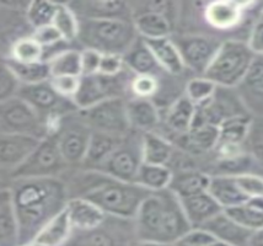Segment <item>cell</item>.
I'll return each instance as SVG.
<instances>
[{"mask_svg":"<svg viewBox=\"0 0 263 246\" xmlns=\"http://www.w3.org/2000/svg\"><path fill=\"white\" fill-rule=\"evenodd\" d=\"M18 246H46V245H43V244H40V242H37V241H30V242H27V244H24V245H18Z\"/></svg>","mask_w":263,"mask_h":246,"instance_id":"6f0895ef","label":"cell"},{"mask_svg":"<svg viewBox=\"0 0 263 246\" xmlns=\"http://www.w3.org/2000/svg\"><path fill=\"white\" fill-rule=\"evenodd\" d=\"M0 133L43 139L51 135L48 123L23 99L15 96L0 104Z\"/></svg>","mask_w":263,"mask_h":246,"instance_id":"9c48e42d","label":"cell"},{"mask_svg":"<svg viewBox=\"0 0 263 246\" xmlns=\"http://www.w3.org/2000/svg\"><path fill=\"white\" fill-rule=\"evenodd\" d=\"M245 3L212 2L204 9V18L217 30H229L236 26L242 17Z\"/></svg>","mask_w":263,"mask_h":246,"instance_id":"d4e9b609","label":"cell"},{"mask_svg":"<svg viewBox=\"0 0 263 246\" xmlns=\"http://www.w3.org/2000/svg\"><path fill=\"white\" fill-rule=\"evenodd\" d=\"M251 120V115H241V116H235L224 121L219 126L218 144L243 145L245 147Z\"/></svg>","mask_w":263,"mask_h":246,"instance_id":"d6a6232c","label":"cell"},{"mask_svg":"<svg viewBox=\"0 0 263 246\" xmlns=\"http://www.w3.org/2000/svg\"><path fill=\"white\" fill-rule=\"evenodd\" d=\"M128 73L130 71L126 68L122 73L115 77L103 75L100 73L81 77L79 90L73 99L78 110H85L109 99H126V94L133 79L132 78L128 80Z\"/></svg>","mask_w":263,"mask_h":246,"instance_id":"ba28073f","label":"cell"},{"mask_svg":"<svg viewBox=\"0 0 263 246\" xmlns=\"http://www.w3.org/2000/svg\"><path fill=\"white\" fill-rule=\"evenodd\" d=\"M67 5L79 20H122L133 23L130 3L121 0H74Z\"/></svg>","mask_w":263,"mask_h":246,"instance_id":"5bb4252c","label":"cell"},{"mask_svg":"<svg viewBox=\"0 0 263 246\" xmlns=\"http://www.w3.org/2000/svg\"><path fill=\"white\" fill-rule=\"evenodd\" d=\"M84 123L95 132L124 137L130 132L127 113V99H109L85 108L78 110Z\"/></svg>","mask_w":263,"mask_h":246,"instance_id":"30bf717a","label":"cell"},{"mask_svg":"<svg viewBox=\"0 0 263 246\" xmlns=\"http://www.w3.org/2000/svg\"><path fill=\"white\" fill-rule=\"evenodd\" d=\"M136 246H174V245L162 244V242H156V241H137Z\"/></svg>","mask_w":263,"mask_h":246,"instance_id":"9f6ffc18","label":"cell"},{"mask_svg":"<svg viewBox=\"0 0 263 246\" xmlns=\"http://www.w3.org/2000/svg\"><path fill=\"white\" fill-rule=\"evenodd\" d=\"M235 176L237 185L249 198L263 196V175L259 174H241Z\"/></svg>","mask_w":263,"mask_h":246,"instance_id":"bcb514c9","label":"cell"},{"mask_svg":"<svg viewBox=\"0 0 263 246\" xmlns=\"http://www.w3.org/2000/svg\"><path fill=\"white\" fill-rule=\"evenodd\" d=\"M47 62L52 77H81V52L78 49H64Z\"/></svg>","mask_w":263,"mask_h":246,"instance_id":"836d02e7","label":"cell"},{"mask_svg":"<svg viewBox=\"0 0 263 246\" xmlns=\"http://www.w3.org/2000/svg\"><path fill=\"white\" fill-rule=\"evenodd\" d=\"M138 37L132 21L79 20L77 40L84 48L95 49L101 54H118L123 57Z\"/></svg>","mask_w":263,"mask_h":246,"instance_id":"277c9868","label":"cell"},{"mask_svg":"<svg viewBox=\"0 0 263 246\" xmlns=\"http://www.w3.org/2000/svg\"><path fill=\"white\" fill-rule=\"evenodd\" d=\"M142 135L132 129L116 150L112 153L99 171L112 179L123 182H134L143 164Z\"/></svg>","mask_w":263,"mask_h":246,"instance_id":"7c38bea8","label":"cell"},{"mask_svg":"<svg viewBox=\"0 0 263 246\" xmlns=\"http://www.w3.org/2000/svg\"><path fill=\"white\" fill-rule=\"evenodd\" d=\"M71 224L67 210L62 211L40 230L33 241L46 246H62L69 240L71 234Z\"/></svg>","mask_w":263,"mask_h":246,"instance_id":"4dcf8cb0","label":"cell"},{"mask_svg":"<svg viewBox=\"0 0 263 246\" xmlns=\"http://www.w3.org/2000/svg\"><path fill=\"white\" fill-rule=\"evenodd\" d=\"M255 55L247 42L228 40L221 43L203 77L217 86L235 89L245 78Z\"/></svg>","mask_w":263,"mask_h":246,"instance_id":"5b68a950","label":"cell"},{"mask_svg":"<svg viewBox=\"0 0 263 246\" xmlns=\"http://www.w3.org/2000/svg\"><path fill=\"white\" fill-rule=\"evenodd\" d=\"M133 222L138 241L174 245L192 229L180 199L168 188L144 199Z\"/></svg>","mask_w":263,"mask_h":246,"instance_id":"7a4b0ae2","label":"cell"},{"mask_svg":"<svg viewBox=\"0 0 263 246\" xmlns=\"http://www.w3.org/2000/svg\"><path fill=\"white\" fill-rule=\"evenodd\" d=\"M40 141L31 136L0 133V166L14 171L30 157Z\"/></svg>","mask_w":263,"mask_h":246,"instance_id":"2e32d148","label":"cell"},{"mask_svg":"<svg viewBox=\"0 0 263 246\" xmlns=\"http://www.w3.org/2000/svg\"><path fill=\"white\" fill-rule=\"evenodd\" d=\"M178 199L192 228H200L209 219L223 212V208L218 204V202L208 191Z\"/></svg>","mask_w":263,"mask_h":246,"instance_id":"ffe728a7","label":"cell"},{"mask_svg":"<svg viewBox=\"0 0 263 246\" xmlns=\"http://www.w3.org/2000/svg\"><path fill=\"white\" fill-rule=\"evenodd\" d=\"M245 148L259 169H263V117H252Z\"/></svg>","mask_w":263,"mask_h":246,"instance_id":"60d3db41","label":"cell"},{"mask_svg":"<svg viewBox=\"0 0 263 246\" xmlns=\"http://www.w3.org/2000/svg\"><path fill=\"white\" fill-rule=\"evenodd\" d=\"M225 213L230 218H233L241 226L249 229L250 232L263 228V211L256 208L249 201L246 203L236 205V207L225 210Z\"/></svg>","mask_w":263,"mask_h":246,"instance_id":"74e56055","label":"cell"},{"mask_svg":"<svg viewBox=\"0 0 263 246\" xmlns=\"http://www.w3.org/2000/svg\"><path fill=\"white\" fill-rule=\"evenodd\" d=\"M133 24L138 36L144 40H156L170 37L174 26L165 16L156 12H139L134 15Z\"/></svg>","mask_w":263,"mask_h":246,"instance_id":"f546056e","label":"cell"},{"mask_svg":"<svg viewBox=\"0 0 263 246\" xmlns=\"http://www.w3.org/2000/svg\"><path fill=\"white\" fill-rule=\"evenodd\" d=\"M171 40L180 52L184 68L198 77H203L223 43L204 35H176Z\"/></svg>","mask_w":263,"mask_h":246,"instance_id":"4fadbf2b","label":"cell"},{"mask_svg":"<svg viewBox=\"0 0 263 246\" xmlns=\"http://www.w3.org/2000/svg\"><path fill=\"white\" fill-rule=\"evenodd\" d=\"M252 117H263V57L255 55L245 78L235 88Z\"/></svg>","mask_w":263,"mask_h":246,"instance_id":"9a60e30c","label":"cell"},{"mask_svg":"<svg viewBox=\"0 0 263 246\" xmlns=\"http://www.w3.org/2000/svg\"><path fill=\"white\" fill-rule=\"evenodd\" d=\"M14 181L15 179L12 176V171L0 166V191L10 190Z\"/></svg>","mask_w":263,"mask_h":246,"instance_id":"f5cc1de1","label":"cell"},{"mask_svg":"<svg viewBox=\"0 0 263 246\" xmlns=\"http://www.w3.org/2000/svg\"><path fill=\"white\" fill-rule=\"evenodd\" d=\"M160 85L159 78L152 75H134L132 79L129 90L133 98L150 99L152 100L158 94Z\"/></svg>","mask_w":263,"mask_h":246,"instance_id":"ee69618b","label":"cell"},{"mask_svg":"<svg viewBox=\"0 0 263 246\" xmlns=\"http://www.w3.org/2000/svg\"><path fill=\"white\" fill-rule=\"evenodd\" d=\"M11 202V191L6 190V191H0V210L5 207Z\"/></svg>","mask_w":263,"mask_h":246,"instance_id":"11a10c76","label":"cell"},{"mask_svg":"<svg viewBox=\"0 0 263 246\" xmlns=\"http://www.w3.org/2000/svg\"><path fill=\"white\" fill-rule=\"evenodd\" d=\"M246 246H263V228L252 233Z\"/></svg>","mask_w":263,"mask_h":246,"instance_id":"db71d44e","label":"cell"},{"mask_svg":"<svg viewBox=\"0 0 263 246\" xmlns=\"http://www.w3.org/2000/svg\"><path fill=\"white\" fill-rule=\"evenodd\" d=\"M70 166L62 157L55 135H49L41 139L36 149L20 166L12 171V176L17 179H47L63 177Z\"/></svg>","mask_w":263,"mask_h":246,"instance_id":"8992f818","label":"cell"},{"mask_svg":"<svg viewBox=\"0 0 263 246\" xmlns=\"http://www.w3.org/2000/svg\"><path fill=\"white\" fill-rule=\"evenodd\" d=\"M17 96L36 110L37 113L48 123L51 133L59 118L78 111L73 100L58 95L49 80L37 84H21Z\"/></svg>","mask_w":263,"mask_h":246,"instance_id":"52a82bcc","label":"cell"},{"mask_svg":"<svg viewBox=\"0 0 263 246\" xmlns=\"http://www.w3.org/2000/svg\"><path fill=\"white\" fill-rule=\"evenodd\" d=\"M6 63L14 71L18 82L21 84H37L48 82L51 79V69L47 61L37 62V63H17L11 61L10 58L6 59Z\"/></svg>","mask_w":263,"mask_h":246,"instance_id":"e575fe53","label":"cell"},{"mask_svg":"<svg viewBox=\"0 0 263 246\" xmlns=\"http://www.w3.org/2000/svg\"><path fill=\"white\" fill-rule=\"evenodd\" d=\"M32 37L40 43V46H42L43 49L52 47V46L58 45L61 42H64L61 33L58 32V30L53 25H47V26L36 29L33 31Z\"/></svg>","mask_w":263,"mask_h":246,"instance_id":"c3c4849f","label":"cell"},{"mask_svg":"<svg viewBox=\"0 0 263 246\" xmlns=\"http://www.w3.org/2000/svg\"><path fill=\"white\" fill-rule=\"evenodd\" d=\"M175 149L176 147L158 132H146L142 135L143 163L167 166Z\"/></svg>","mask_w":263,"mask_h":246,"instance_id":"83f0119b","label":"cell"},{"mask_svg":"<svg viewBox=\"0 0 263 246\" xmlns=\"http://www.w3.org/2000/svg\"><path fill=\"white\" fill-rule=\"evenodd\" d=\"M126 68L134 75H152L159 78L162 73L161 67L158 64L152 51L142 37H138L133 46L123 55Z\"/></svg>","mask_w":263,"mask_h":246,"instance_id":"603a6c76","label":"cell"},{"mask_svg":"<svg viewBox=\"0 0 263 246\" xmlns=\"http://www.w3.org/2000/svg\"><path fill=\"white\" fill-rule=\"evenodd\" d=\"M144 40V39H143ZM148 46L153 55H154L158 64L160 65L161 69L170 75H181L183 73L184 64L181 58L180 52L175 45L171 37H165V39L156 40H144Z\"/></svg>","mask_w":263,"mask_h":246,"instance_id":"484cf974","label":"cell"},{"mask_svg":"<svg viewBox=\"0 0 263 246\" xmlns=\"http://www.w3.org/2000/svg\"><path fill=\"white\" fill-rule=\"evenodd\" d=\"M71 246H129V234L126 230L115 228L107 217L99 228L90 232H79Z\"/></svg>","mask_w":263,"mask_h":246,"instance_id":"7402d4cb","label":"cell"},{"mask_svg":"<svg viewBox=\"0 0 263 246\" xmlns=\"http://www.w3.org/2000/svg\"><path fill=\"white\" fill-rule=\"evenodd\" d=\"M217 88L218 86L212 80L204 77H196L187 82L184 95L195 105H199L211 99Z\"/></svg>","mask_w":263,"mask_h":246,"instance_id":"b9f144b4","label":"cell"},{"mask_svg":"<svg viewBox=\"0 0 263 246\" xmlns=\"http://www.w3.org/2000/svg\"><path fill=\"white\" fill-rule=\"evenodd\" d=\"M57 8L58 3L45 2V0L31 2L26 6L27 23L33 27V30L47 26V25H52Z\"/></svg>","mask_w":263,"mask_h":246,"instance_id":"f35d334b","label":"cell"},{"mask_svg":"<svg viewBox=\"0 0 263 246\" xmlns=\"http://www.w3.org/2000/svg\"><path fill=\"white\" fill-rule=\"evenodd\" d=\"M65 210L68 212L71 228L77 232H90L105 223L106 216L96 204L86 198H69Z\"/></svg>","mask_w":263,"mask_h":246,"instance_id":"ac0fdd59","label":"cell"},{"mask_svg":"<svg viewBox=\"0 0 263 246\" xmlns=\"http://www.w3.org/2000/svg\"><path fill=\"white\" fill-rule=\"evenodd\" d=\"M80 78L81 77H71V75H64V77H52L49 79V83L55 90L58 95L62 98L73 100L74 96L77 95L78 90L80 86Z\"/></svg>","mask_w":263,"mask_h":246,"instance_id":"f6af8a7d","label":"cell"},{"mask_svg":"<svg viewBox=\"0 0 263 246\" xmlns=\"http://www.w3.org/2000/svg\"><path fill=\"white\" fill-rule=\"evenodd\" d=\"M217 239L202 228H192L174 246H209Z\"/></svg>","mask_w":263,"mask_h":246,"instance_id":"7dc6e473","label":"cell"},{"mask_svg":"<svg viewBox=\"0 0 263 246\" xmlns=\"http://www.w3.org/2000/svg\"><path fill=\"white\" fill-rule=\"evenodd\" d=\"M247 45L256 55L263 57V20L261 18H258L252 27Z\"/></svg>","mask_w":263,"mask_h":246,"instance_id":"816d5d0a","label":"cell"},{"mask_svg":"<svg viewBox=\"0 0 263 246\" xmlns=\"http://www.w3.org/2000/svg\"><path fill=\"white\" fill-rule=\"evenodd\" d=\"M127 113L130 128L137 132H156L160 124V112L150 99H127Z\"/></svg>","mask_w":263,"mask_h":246,"instance_id":"d6986e66","label":"cell"},{"mask_svg":"<svg viewBox=\"0 0 263 246\" xmlns=\"http://www.w3.org/2000/svg\"><path fill=\"white\" fill-rule=\"evenodd\" d=\"M21 83L8 63L0 61V104L17 96Z\"/></svg>","mask_w":263,"mask_h":246,"instance_id":"7bdbcfd3","label":"cell"},{"mask_svg":"<svg viewBox=\"0 0 263 246\" xmlns=\"http://www.w3.org/2000/svg\"><path fill=\"white\" fill-rule=\"evenodd\" d=\"M52 25L61 33L64 42L77 41L78 32H79V20L70 10L67 3H58V8Z\"/></svg>","mask_w":263,"mask_h":246,"instance_id":"8d00e7d4","label":"cell"},{"mask_svg":"<svg viewBox=\"0 0 263 246\" xmlns=\"http://www.w3.org/2000/svg\"><path fill=\"white\" fill-rule=\"evenodd\" d=\"M211 175L200 170H183L176 171L172 176L170 187L178 198L189 197V196L208 191Z\"/></svg>","mask_w":263,"mask_h":246,"instance_id":"f1b7e54d","label":"cell"},{"mask_svg":"<svg viewBox=\"0 0 263 246\" xmlns=\"http://www.w3.org/2000/svg\"><path fill=\"white\" fill-rule=\"evenodd\" d=\"M124 137L91 130L89 145L83 164L79 167L99 170L116 149L120 147Z\"/></svg>","mask_w":263,"mask_h":246,"instance_id":"44dd1931","label":"cell"},{"mask_svg":"<svg viewBox=\"0 0 263 246\" xmlns=\"http://www.w3.org/2000/svg\"><path fill=\"white\" fill-rule=\"evenodd\" d=\"M126 69L123 57L118 54H102L99 73L103 75L115 77Z\"/></svg>","mask_w":263,"mask_h":246,"instance_id":"f907efd6","label":"cell"},{"mask_svg":"<svg viewBox=\"0 0 263 246\" xmlns=\"http://www.w3.org/2000/svg\"><path fill=\"white\" fill-rule=\"evenodd\" d=\"M172 176L174 173L165 165L143 163L138 171L134 183L149 190L150 192H159L170 187Z\"/></svg>","mask_w":263,"mask_h":246,"instance_id":"1f68e13d","label":"cell"},{"mask_svg":"<svg viewBox=\"0 0 263 246\" xmlns=\"http://www.w3.org/2000/svg\"><path fill=\"white\" fill-rule=\"evenodd\" d=\"M208 192L223 211L246 203L250 199L237 185L233 175H211Z\"/></svg>","mask_w":263,"mask_h":246,"instance_id":"cb8c5ba5","label":"cell"},{"mask_svg":"<svg viewBox=\"0 0 263 246\" xmlns=\"http://www.w3.org/2000/svg\"><path fill=\"white\" fill-rule=\"evenodd\" d=\"M258 18H261V20H263V10H262V12H261V15H259V17Z\"/></svg>","mask_w":263,"mask_h":246,"instance_id":"680465c9","label":"cell"},{"mask_svg":"<svg viewBox=\"0 0 263 246\" xmlns=\"http://www.w3.org/2000/svg\"><path fill=\"white\" fill-rule=\"evenodd\" d=\"M214 236L218 241L229 246H246L253 232L241 226L225 212H220L200 226Z\"/></svg>","mask_w":263,"mask_h":246,"instance_id":"e0dca14e","label":"cell"},{"mask_svg":"<svg viewBox=\"0 0 263 246\" xmlns=\"http://www.w3.org/2000/svg\"><path fill=\"white\" fill-rule=\"evenodd\" d=\"M0 246H18V225L11 202L0 210Z\"/></svg>","mask_w":263,"mask_h":246,"instance_id":"ab89813d","label":"cell"},{"mask_svg":"<svg viewBox=\"0 0 263 246\" xmlns=\"http://www.w3.org/2000/svg\"><path fill=\"white\" fill-rule=\"evenodd\" d=\"M45 51L32 36L21 37L11 46L10 59L17 63H37L46 61Z\"/></svg>","mask_w":263,"mask_h":246,"instance_id":"d590c367","label":"cell"},{"mask_svg":"<svg viewBox=\"0 0 263 246\" xmlns=\"http://www.w3.org/2000/svg\"><path fill=\"white\" fill-rule=\"evenodd\" d=\"M196 113V105L186 95L180 96L167 107L165 126L172 136L189 133Z\"/></svg>","mask_w":263,"mask_h":246,"instance_id":"4316f807","label":"cell"},{"mask_svg":"<svg viewBox=\"0 0 263 246\" xmlns=\"http://www.w3.org/2000/svg\"><path fill=\"white\" fill-rule=\"evenodd\" d=\"M53 135H55L62 157L69 166H81L91 137V129L81 121L78 111L62 117Z\"/></svg>","mask_w":263,"mask_h":246,"instance_id":"8fae6325","label":"cell"},{"mask_svg":"<svg viewBox=\"0 0 263 246\" xmlns=\"http://www.w3.org/2000/svg\"><path fill=\"white\" fill-rule=\"evenodd\" d=\"M152 194L134 182H123L103 174L102 179L84 197L92 202L107 217L134 220L140 204Z\"/></svg>","mask_w":263,"mask_h":246,"instance_id":"3957f363","label":"cell"},{"mask_svg":"<svg viewBox=\"0 0 263 246\" xmlns=\"http://www.w3.org/2000/svg\"><path fill=\"white\" fill-rule=\"evenodd\" d=\"M81 52V77L99 73L102 54L95 49L84 48Z\"/></svg>","mask_w":263,"mask_h":246,"instance_id":"681fc988","label":"cell"},{"mask_svg":"<svg viewBox=\"0 0 263 246\" xmlns=\"http://www.w3.org/2000/svg\"><path fill=\"white\" fill-rule=\"evenodd\" d=\"M10 191L18 225V245L33 241L40 230L65 210L69 201L62 177L17 179Z\"/></svg>","mask_w":263,"mask_h":246,"instance_id":"6da1fadb","label":"cell"}]
</instances>
